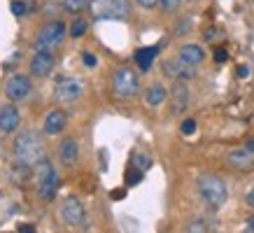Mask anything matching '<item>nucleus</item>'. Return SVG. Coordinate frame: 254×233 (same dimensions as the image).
<instances>
[{
  "label": "nucleus",
  "instance_id": "f257e3e1",
  "mask_svg": "<svg viewBox=\"0 0 254 233\" xmlns=\"http://www.w3.org/2000/svg\"><path fill=\"white\" fill-rule=\"evenodd\" d=\"M12 152H14V161L19 166H26V168L40 166L45 161V142L40 140V135L35 131H23L14 140Z\"/></svg>",
  "mask_w": 254,
  "mask_h": 233
},
{
  "label": "nucleus",
  "instance_id": "f03ea898",
  "mask_svg": "<svg viewBox=\"0 0 254 233\" xmlns=\"http://www.w3.org/2000/svg\"><path fill=\"white\" fill-rule=\"evenodd\" d=\"M198 194L203 198V203L212 210H219L229 198V189H226V182H224L219 175H200L198 177Z\"/></svg>",
  "mask_w": 254,
  "mask_h": 233
},
{
  "label": "nucleus",
  "instance_id": "7ed1b4c3",
  "mask_svg": "<svg viewBox=\"0 0 254 233\" xmlns=\"http://www.w3.org/2000/svg\"><path fill=\"white\" fill-rule=\"evenodd\" d=\"M65 23L63 21H49L47 26H42L38 31V38L33 42L35 52H45V54H54V49L63 42L65 38Z\"/></svg>",
  "mask_w": 254,
  "mask_h": 233
},
{
  "label": "nucleus",
  "instance_id": "20e7f679",
  "mask_svg": "<svg viewBox=\"0 0 254 233\" xmlns=\"http://www.w3.org/2000/svg\"><path fill=\"white\" fill-rule=\"evenodd\" d=\"M89 12L96 19H126L131 7L128 0H89Z\"/></svg>",
  "mask_w": 254,
  "mask_h": 233
},
{
  "label": "nucleus",
  "instance_id": "39448f33",
  "mask_svg": "<svg viewBox=\"0 0 254 233\" xmlns=\"http://www.w3.org/2000/svg\"><path fill=\"white\" fill-rule=\"evenodd\" d=\"M56 189H59V173L54 171V166L47 161H42L38 166V194L45 201H54Z\"/></svg>",
  "mask_w": 254,
  "mask_h": 233
},
{
  "label": "nucleus",
  "instance_id": "423d86ee",
  "mask_svg": "<svg viewBox=\"0 0 254 233\" xmlns=\"http://www.w3.org/2000/svg\"><path fill=\"white\" fill-rule=\"evenodd\" d=\"M112 89L119 98H133L140 89V82H138V75L135 70L131 68H119L115 72V79H112Z\"/></svg>",
  "mask_w": 254,
  "mask_h": 233
},
{
  "label": "nucleus",
  "instance_id": "0eeeda50",
  "mask_svg": "<svg viewBox=\"0 0 254 233\" xmlns=\"http://www.w3.org/2000/svg\"><path fill=\"white\" fill-rule=\"evenodd\" d=\"M31 91H33V84L26 75H12V77L5 82V96L14 103L26 101V98L31 96Z\"/></svg>",
  "mask_w": 254,
  "mask_h": 233
},
{
  "label": "nucleus",
  "instance_id": "6e6552de",
  "mask_svg": "<svg viewBox=\"0 0 254 233\" xmlns=\"http://www.w3.org/2000/svg\"><path fill=\"white\" fill-rule=\"evenodd\" d=\"M61 217L65 224L70 226H79L84 224V217H86V210L84 205H82V201L79 198H75V196H70V198H65L61 205Z\"/></svg>",
  "mask_w": 254,
  "mask_h": 233
},
{
  "label": "nucleus",
  "instance_id": "1a4fd4ad",
  "mask_svg": "<svg viewBox=\"0 0 254 233\" xmlns=\"http://www.w3.org/2000/svg\"><path fill=\"white\" fill-rule=\"evenodd\" d=\"M226 163L231 166V168H236V171H254V149H250L245 145V147H236L231 149L229 154H226Z\"/></svg>",
  "mask_w": 254,
  "mask_h": 233
},
{
  "label": "nucleus",
  "instance_id": "9d476101",
  "mask_svg": "<svg viewBox=\"0 0 254 233\" xmlns=\"http://www.w3.org/2000/svg\"><path fill=\"white\" fill-rule=\"evenodd\" d=\"M163 72L168 75L170 79H180V82H187V79L196 77V70H193V65H189V63H185L180 56L177 58H168V61H163Z\"/></svg>",
  "mask_w": 254,
  "mask_h": 233
},
{
  "label": "nucleus",
  "instance_id": "9b49d317",
  "mask_svg": "<svg viewBox=\"0 0 254 233\" xmlns=\"http://www.w3.org/2000/svg\"><path fill=\"white\" fill-rule=\"evenodd\" d=\"M82 91H84V84L75 77H65L61 82H56V98L61 103L77 101L79 96H82Z\"/></svg>",
  "mask_w": 254,
  "mask_h": 233
},
{
  "label": "nucleus",
  "instance_id": "f8f14e48",
  "mask_svg": "<svg viewBox=\"0 0 254 233\" xmlns=\"http://www.w3.org/2000/svg\"><path fill=\"white\" fill-rule=\"evenodd\" d=\"M189 101H191L189 86L177 79L175 84L170 86V112H173V115H182V112L189 108Z\"/></svg>",
  "mask_w": 254,
  "mask_h": 233
},
{
  "label": "nucleus",
  "instance_id": "ddd939ff",
  "mask_svg": "<svg viewBox=\"0 0 254 233\" xmlns=\"http://www.w3.org/2000/svg\"><path fill=\"white\" fill-rule=\"evenodd\" d=\"M59 159H61V163L65 166V168H72L75 163H77L79 159V145L75 138H65L59 145Z\"/></svg>",
  "mask_w": 254,
  "mask_h": 233
},
{
  "label": "nucleus",
  "instance_id": "4468645a",
  "mask_svg": "<svg viewBox=\"0 0 254 233\" xmlns=\"http://www.w3.org/2000/svg\"><path fill=\"white\" fill-rule=\"evenodd\" d=\"M54 70V54H45V52H35L31 58V72L35 77H47Z\"/></svg>",
  "mask_w": 254,
  "mask_h": 233
},
{
  "label": "nucleus",
  "instance_id": "2eb2a0df",
  "mask_svg": "<svg viewBox=\"0 0 254 233\" xmlns=\"http://www.w3.org/2000/svg\"><path fill=\"white\" fill-rule=\"evenodd\" d=\"M16 126H19V110L14 105H2L0 108V133L9 135L16 131Z\"/></svg>",
  "mask_w": 254,
  "mask_h": 233
},
{
  "label": "nucleus",
  "instance_id": "dca6fc26",
  "mask_svg": "<svg viewBox=\"0 0 254 233\" xmlns=\"http://www.w3.org/2000/svg\"><path fill=\"white\" fill-rule=\"evenodd\" d=\"M65 124H68V119H65V115H63L61 110H52V112L45 116V121H42V131H45L47 135H59V133L65 128Z\"/></svg>",
  "mask_w": 254,
  "mask_h": 233
},
{
  "label": "nucleus",
  "instance_id": "f3484780",
  "mask_svg": "<svg viewBox=\"0 0 254 233\" xmlns=\"http://www.w3.org/2000/svg\"><path fill=\"white\" fill-rule=\"evenodd\" d=\"M180 58H182L185 63H189V65H198V63H203V58H205V52H203V47L200 45L189 42V45H182V49H180Z\"/></svg>",
  "mask_w": 254,
  "mask_h": 233
},
{
  "label": "nucleus",
  "instance_id": "a211bd4d",
  "mask_svg": "<svg viewBox=\"0 0 254 233\" xmlns=\"http://www.w3.org/2000/svg\"><path fill=\"white\" fill-rule=\"evenodd\" d=\"M166 98H168V91H166V86L159 84V82L149 86L147 93H145V103L149 105V108H159V105H163Z\"/></svg>",
  "mask_w": 254,
  "mask_h": 233
},
{
  "label": "nucleus",
  "instance_id": "6ab92c4d",
  "mask_svg": "<svg viewBox=\"0 0 254 233\" xmlns=\"http://www.w3.org/2000/svg\"><path fill=\"white\" fill-rule=\"evenodd\" d=\"M156 54H159V47H142V49H138V52H135V63H138V68L142 70V72L152 70V63H154Z\"/></svg>",
  "mask_w": 254,
  "mask_h": 233
},
{
  "label": "nucleus",
  "instance_id": "aec40b11",
  "mask_svg": "<svg viewBox=\"0 0 254 233\" xmlns=\"http://www.w3.org/2000/svg\"><path fill=\"white\" fill-rule=\"evenodd\" d=\"M86 31H89V23H86V19H82V16H77L75 21L70 23V35H72V38H82Z\"/></svg>",
  "mask_w": 254,
  "mask_h": 233
},
{
  "label": "nucleus",
  "instance_id": "412c9836",
  "mask_svg": "<svg viewBox=\"0 0 254 233\" xmlns=\"http://www.w3.org/2000/svg\"><path fill=\"white\" fill-rule=\"evenodd\" d=\"M142 173H145V171H140L138 166H135V163H133L131 168H128V171H126V184H128V186L138 184L140 179H142Z\"/></svg>",
  "mask_w": 254,
  "mask_h": 233
},
{
  "label": "nucleus",
  "instance_id": "4be33fe9",
  "mask_svg": "<svg viewBox=\"0 0 254 233\" xmlns=\"http://www.w3.org/2000/svg\"><path fill=\"white\" fill-rule=\"evenodd\" d=\"M63 7L68 9V12H82L84 7H89V0H63Z\"/></svg>",
  "mask_w": 254,
  "mask_h": 233
},
{
  "label": "nucleus",
  "instance_id": "5701e85b",
  "mask_svg": "<svg viewBox=\"0 0 254 233\" xmlns=\"http://www.w3.org/2000/svg\"><path fill=\"white\" fill-rule=\"evenodd\" d=\"M185 233H208V224H205L203 219H193V222L187 224Z\"/></svg>",
  "mask_w": 254,
  "mask_h": 233
},
{
  "label": "nucleus",
  "instance_id": "b1692460",
  "mask_svg": "<svg viewBox=\"0 0 254 233\" xmlns=\"http://www.w3.org/2000/svg\"><path fill=\"white\" fill-rule=\"evenodd\" d=\"M133 163L138 166L140 171H147V168L152 166V159H149V156H147V154H140V152H138V154L133 156Z\"/></svg>",
  "mask_w": 254,
  "mask_h": 233
},
{
  "label": "nucleus",
  "instance_id": "393cba45",
  "mask_svg": "<svg viewBox=\"0 0 254 233\" xmlns=\"http://www.w3.org/2000/svg\"><path fill=\"white\" fill-rule=\"evenodd\" d=\"M159 5L163 7V12H177L180 9V5H182V0H159Z\"/></svg>",
  "mask_w": 254,
  "mask_h": 233
},
{
  "label": "nucleus",
  "instance_id": "a878e982",
  "mask_svg": "<svg viewBox=\"0 0 254 233\" xmlns=\"http://www.w3.org/2000/svg\"><path fill=\"white\" fill-rule=\"evenodd\" d=\"M9 9H12V14H14V16H23L26 12H28V5H26V2H21V0H14V2L9 5Z\"/></svg>",
  "mask_w": 254,
  "mask_h": 233
},
{
  "label": "nucleus",
  "instance_id": "bb28decb",
  "mask_svg": "<svg viewBox=\"0 0 254 233\" xmlns=\"http://www.w3.org/2000/svg\"><path fill=\"white\" fill-rule=\"evenodd\" d=\"M182 133H185V135H193V133H196V121H193V119L182 121Z\"/></svg>",
  "mask_w": 254,
  "mask_h": 233
},
{
  "label": "nucleus",
  "instance_id": "cd10ccee",
  "mask_svg": "<svg viewBox=\"0 0 254 233\" xmlns=\"http://www.w3.org/2000/svg\"><path fill=\"white\" fill-rule=\"evenodd\" d=\"M140 7H145V9H152V7H156L159 5V0H135Z\"/></svg>",
  "mask_w": 254,
  "mask_h": 233
},
{
  "label": "nucleus",
  "instance_id": "c85d7f7f",
  "mask_svg": "<svg viewBox=\"0 0 254 233\" xmlns=\"http://www.w3.org/2000/svg\"><path fill=\"white\" fill-rule=\"evenodd\" d=\"M82 61H84V65H89V68H93L96 65V56L89 54V52H84V56H82Z\"/></svg>",
  "mask_w": 254,
  "mask_h": 233
},
{
  "label": "nucleus",
  "instance_id": "c756f323",
  "mask_svg": "<svg viewBox=\"0 0 254 233\" xmlns=\"http://www.w3.org/2000/svg\"><path fill=\"white\" fill-rule=\"evenodd\" d=\"M16 231L19 233H38L35 231V226H31V224H19L16 226Z\"/></svg>",
  "mask_w": 254,
  "mask_h": 233
},
{
  "label": "nucleus",
  "instance_id": "7c9ffc66",
  "mask_svg": "<svg viewBox=\"0 0 254 233\" xmlns=\"http://www.w3.org/2000/svg\"><path fill=\"white\" fill-rule=\"evenodd\" d=\"M226 58H229V54H226L224 49H217V52H215V61H217V63H224Z\"/></svg>",
  "mask_w": 254,
  "mask_h": 233
},
{
  "label": "nucleus",
  "instance_id": "2f4dec72",
  "mask_svg": "<svg viewBox=\"0 0 254 233\" xmlns=\"http://www.w3.org/2000/svg\"><path fill=\"white\" fill-rule=\"evenodd\" d=\"M245 203L250 205V208H254V186L247 191V196H245Z\"/></svg>",
  "mask_w": 254,
  "mask_h": 233
},
{
  "label": "nucleus",
  "instance_id": "473e14b6",
  "mask_svg": "<svg viewBox=\"0 0 254 233\" xmlns=\"http://www.w3.org/2000/svg\"><path fill=\"white\" fill-rule=\"evenodd\" d=\"M215 38H217V31H215V28H208V31H205V40H208V42H212Z\"/></svg>",
  "mask_w": 254,
  "mask_h": 233
},
{
  "label": "nucleus",
  "instance_id": "72a5a7b5",
  "mask_svg": "<svg viewBox=\"0 0 254 233\" xmlns=\"http://www.w3.org/2000/svg\"><path fill=\"white\" fill-rule=\"evenodd\" d=\"M247 75H250V68H247V65H240V68H238V77H247Z\"/></svg>",
  "mask_w": 254,
  "mask_h": 233
},
{
  "label": "nucleus",
  "instance_id": "f704fd0d",
  "mask_svg": "<svg viewBox=\"0 0 254 233\" xmlns=\"http://www.w3.org/2000/svg\"><path fill=\"white\" fill-rule=\"evenodd\" d=\"M245 233H254V215L247 219V231Z\"/></svg>",
  "mask_w": 254,
  "mask_h": 233
},
{
  "label": "nucleus",
  "instance_id": "c9c22d12",
  "mask_svg": "<svg viewBox=\"0 0 254 233\" xmlns=\"http://www.w3.org/2000/svg\"><path fill=\"white\" fill-rule=\"evenodd\" d=\"M110 196H112V198H124V191H122V189H117V191H112Z\"/></svg>",
  "mask_w": 254,
  "mask_h": 233
},
{
  "label": "nucleus",
  "instance_id": "e433bc0d",
  "mask_svg": "<svg viewBox=\"0 0 254 233\" xmlns=\"http://www.w3.org/2000/svg\"><path fill=\"white\" fill-rule=\"evenodd\" d=\"M247 147H250V149H254V138L250 140V142H247Z\"/></svg>",
  "mask_w": 254,
  "mask_h": 233
}]
</instances>
